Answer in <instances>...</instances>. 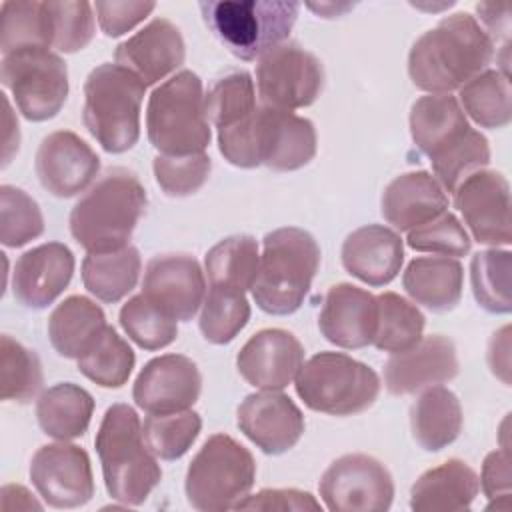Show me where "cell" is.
I'll return each instance as SVG.
<instances>
[{
	"mask_svg": "<svg viewBox=\"0 0 512 512\" xmlns=\"http://www.w3.org/2000/svg\"><path fill=\"white\" fill-rule=\"evenodd\" d=\"M494 58V42L468 12H456L424 32L408 54V74L416 88L448 94L484 72Z\"/></svg>",
	"mask_w": 512,
	"mask_h": 512,
	"instance_id": "6da1fadb",
	"label": "cell"
},
{
	"mask_svg": "<svg viewBox=\"0 0 512 512\" xmlns=\"http://www.w3.org/2000/svg\"><path fill=\"white\" fill-rule=\"evenodd\" d=\"M410 134L416 148L432 162L440 186L448 192L490 162L484 134L474 130L458 100L450 94H428L410 108Z\"/></svg>",
	"mask_w": 512,
	"mask_h": 512,
	"instance_id": "7a4b0ae2",
	"label": "cell"
},
{
	"mask_svg": "<svg viewBox=\"0 0 512 512\" xmlns=\"http://www.w3.org/2000/svg\"><path fill=\"white\" fill-rule=\"evenodd\" d=\"M218 148L238 168L264 164L278 172H290L316 156V128L308 118L290 110L258 104L250 116L218 130Z\"/></svg>",
	"mask_w": 512,
	"mask_h": 512,
	"instance_id": "3957f363",
	"label": "cell"
},
{
	"mask_svg": "<svg viewBox=\"0 0 512 512\" xmlns=\"http://www.w3.org/2000/svg\"><path fill=\"white\" fill-rule=\"evenodd\" d=\"M146 190L126 168H110L70 212V234L86 252L124 248L146 208Z\"/></svg>",
	"mask_w": 512,
	"mask_h": 512,
	"instance_id": "277c9868",
	"label": "cell"
},
{
	"mask_svg": "<svg viewBox=\"0 0 512 512\" xmlns=\"http://www.w3.org/2000/svg\"><path fill=\"white\" fill-rule=\"evenodd\" d=\"M96 452L108 494L126 504H142L162 480V468L142 438V422L128 404H112L96 432Z\"/></svg>",
	"mask_w": 512,
	"mask_h": 512,
	"instance_id": "5b68a950",
	"label": "cell"
},
{
	"mask_svg": "<svg viewBox=\"0 0 512 512\" xmlns=\"http://www.w3.org/2000/svg\"><path fill=\"white\" fill-rule=\"evenodd\" d=\"M318 266L320 246L310 232L296 226L268 232L250 288L256 306L274 316L296 312L312 286Z\"/></svg>",
	"mask_w": 512,
	"mask_h": 512,
	"instance_id": "8992f818",
	"label": "cell"
},
{
	"mask_svg": "<svg viewBox=\"0 0 512 512\" xmlns=\"http://www.w3.org/2000/svg\"><path fill=\"white\" fill-rule=\"evenodd\" d=\"M144 82L120 64L96 66L84 82L82 120L110 154L130 150L140 138Z\"/></svg>",
	"mask_w": 512,
	"mask_h": 512,
	"instance_id": "52a82bcc",
	"label": "cell"
},
{
	"mask_svg": "<svg viewBox=\"0 0 512 512\" xmlns=\"http://www.w3.org/2000/svg\"><path fill=\"white\" fill-rule=\"evenodd\" d=\"M146 132L150 144L166 156H190L206 150L212 134L198 74L180 70L152 90Z\"/></svg>",
	"mask_w": 512,
	"mask_h": 512,
	"instance_id": "ba28073f",
	"label": "cell"
},
{
	"mask_svg": "<svg viewBox=\"0 0 512 512\" xmlns=\"http://www.w3.org/2000/svg\"><path fill=\"white\" fill-rule=\"evenodd\" d=\"M198 6L208 30L240 60L262 58L282 44L300 10L298 2L286 0H220Z\"/></svg>",
	"mask_w": 512,
	"mask_h": 512,
	"instance_id": "9c48e42d",
	"label": "cell"
},
{
	"mask_svg": "<svg viewBox=\"0 0 512 512\" xmlns=\"http://www.w3.org/2000/svg\"><path fill=\"white\" fill-rule=\"evenodd\" d=\"M256 462L248 448L228 434L210 436L186 472L188 504L200 512L236 508L252 490Z\"/></svg>",
	"mask_w": 512,
	"mask_h": 512,
	"instance_id": "30bf717a",
	"label": "cell"
},
{
	"mask_svg": "<svg viewBox=\"0 0 512 512\" xmlns=\"http://www.w3.org/2000/svg\"><path fill=\"white\" fill-rule=\"evenodd\" d=\"M296 394L314 412L352 416L368 410L380 394L378 374L342 352H320L296 374Z\"/></svg>",
	"mask_w": 512,
	"mask_h": 512,
	"instance_id": "8fae6325",
	"label": "cell"
},
{
	"mask_svg": "<svg viewBox=\"0 0 512 512\" xmlns=\"http://www.w3.org/2000/svg\"><path fill=\"white\" fill-rule=\"evenodd\" d=\"M0 80L22 116L32 122L54 118L68 98L66 62L46 48L2 54Z\"/></svg>",
	"mask_w": 512,
	"mask_h": 512,
	"instance_id": "7c38bea8",
	"label": "cell"
},
{
	"mask_svg": "<svg viewBox=\"0 0 512 512\" xmlns=\"http://www.w3.org/2000/svg\"><path fill=\"white\" fill-rule=\"evenodd\" d=\"M322 62L298 42L268 50L256 66V88L264 106L296 110L310 106L322 92Z\"/></svg>",
	"mask_w": 512,
	"mask_h": 512,
	"instance_id": "4fadbf2b",
	"label": "cell"
},
{
	"mask_svg": "<svg viewBox=\"0 0 512 512\" xmlns=\"http://www.w3.org/2000/svg\"><path fill=\"white\" fill-rule=\"evenodd\" d=\"M318 492L332 512H386L394 498V482L380 460L346 454L324 470Z\"/></svg>",
	"mask_w": 512,
	"mask_h": 512,
	"instance_id": "5bb4252c",
	"label": "cell"
},
{
	"mask_svg": "<svg viewBox=\"0 0 512 512\" xmlns=\"http://www.w3.org/2000/svg\"><path fill=\"white\" fill-rule=\"evenodd\" d=\"M30 480L52 508H78L94 496L90 456L84 448L60 440L40 446L30 460Z\"/></svg>",
	"mask_w": 512,
	"mask_h": 512,
	"instance_id": "9a60e30c",
	"label": "cell"
},
{
	"mask_svg": "<svg viewBox=\"0 0 512 512\" xmlns=\"http://www.w3.org/2000/svg\"><path fill=\"white\" fill-rule=\"evenodd\" d=\"M454 206L474 240L488 246H508L510 236V184L496 170H476L454 188Z\"/></svg>",
	"mask_w": 512,
	"mask_h": 512,
	"instance_id": "2e32d148",
	"label": "cell"
},
{
	"mask_svg": "<svg viewBox=\"0 0 512 512\" xmlns=\"http://www.w3.org/2000/svg\"><path fill=\"white\" fill-rule=\"evenodd\" d=\"M202 390L198 366L182 354L156 356L136 376L132 398L148 414H170L194 406Z\"/></svg>",
	"mask_w": 512,
	"mask_h": 512,
	"instance_id": "e0dca14e",
	"label": "cell"
},
{
	"mask_svg": "<svg viewBox=\"0 0 512 512\" xmlns=\"http://www.w3.org/2000/svg\"><path fill=\"white\" fill-rule=\"evenodd\" d=\"M98 170V154L70 130H56L38 146L36 174L52 196L72 198L84 192L94 182Z\"/></svg>",
	"mask_w": 512,
	"mask_h": 512,
	"instance_id": "ac0fdd59",
	"label": "cell"
},
{
	"mask_svg": "<svg viewBox=\"0 0 512 512\" xmlns=\"http://www.w3.org/2000/svg\"><path fill=\"white\" fill-rule=\"evenodd\" d=\"M142 294L176 320H192L204 302L206 278L188 254L154 256L144 270Z\"/></svg>",
	"mask_w": 512,
	"mask_h": 512,
	"instance_id": "d6986e66",
	"label": "cell"
},
{
	"mask_svg": "<svg viewBox=\"0 0 512 512\" xmlns=\"http://www.w3.org/2000/svg\"><path fill=\"white\" fill-rule=\"evenodd\" d=\"M238 428L264 454H282L304 434V414L280 390H262L238 406Z\"/></svg>",
	"mask_w": 512,
	"mask_h": 512,
	"instance_id": "ffe728a7",
	"label": "cell"
},
{
	"mask_svg": "<svg viewBox=\"0 0 512 512\" xmlns=\"http://www.w3.org/2000/svg\"><path fill=\"white\" fill-rule=\"evenodd\" d=\"M304 364V346L282 328H266L248 338L236 356L240 376L260 390H282Z\"/></svg>",
	"mask_w": 512,
	"mask_h": 512,
	"instance_id": "44dd1931",
	"label": "cell"
},
{
	"mask_svg": "<svg viewBox=\"0 0 512 512\" xmlns=\"http://www.w3.org/2000/svg\"><path fill=\"white\" fill-rule=\"evenodd\" d=\"M458 374L456 346L442 334L422 336L412 348L394 352L384 366L386 390L394 396L416 394Z\"/></svg>",
	"mask_w": 512,
	"mask_h": 512,
	"instance_id": "7402d4cb",
	"label": "cell"
},
{
	"mask_svg": "<svg viewBox=\"0 0 512 512\" xmlns=\"http://www.w3.org/2000/svg\"><path fill=\"white\" fill-rule=\"evenodd\" d=\"M74 274V254L62 242H46L24 252L12 272L14 298L26 308H46L52 304Z\"/></svg>",
	"mask_w": 512,
	"mask_h": 512,
	"instance_id": "603a6c76",
	"label": "cell"
},
{
	"mask_svg": "<svg viewBox=\"0 0 512 512\" xmlns=\"http://www.w3.org/2000/svg\"><path fill=\"white\" fill-rule=\"evenodd\" d=\"M116 64L136 74L144 86H152L176 72L186 58L180 30L166 18H154L116 48Z\"/></svg>",
	"mask_w": 512,
	"mask_h": 512,
	"instance_id": "cb8c5ba5",
	"label": "cell"
},
{
	"mask_svg": "<svg viewBox=\"0 0 512 512\" xmlns=\"http://www.w3.org/2000/svg\"><path fill=\"white\" fill-rule=\"evenodd\" d=\"M322 336L340 348H364L376 332V296L348 282L332 286L318 316Z\"/></svg>",
	"mask_w": 512,
	"mask_h": 512,
	"instance_id": "d4e9b609",
	"label": "cell"
},
{
	"mask_svg": "<svg viewBox=\"0 0 512 512\" xmlns=\"http://www.w3.org/2000/svg\"><path fill=\"white\" fill-rule=\"evenodd\" d=\"M404 262V244L396 230L368 224L350 232L342 244V264L348 274L368 286L390 284Z\"/></svg>",
	"mask_w": 512,
	"mask_h": 512,
	"instance_id": "484cf974",
	"label": "cell"
},
{
	"mask_svg": "<svg viewBox=\"0 0 512 512\" xmlns=\"http://www.w3.org/2000/svg\"><path fill=\"white\" fill-rule=\"evenodd\" d=\"M382 216L398 232H410L448 210V196L426 170L396 176L380 200Z\"/></svg>",
	"mask_w": 512,
	"mask_h": 512,
	"instance_id": "4316f807",
	"label": "cell"
},
{
	"mask_svg": "<svg viewBox=\"0 0 512 512\" xmlns=\"http://www.w3.org/2000/svg\"><path fill=\"white\" fill-rule=\"evenodd\" d=\"M480 478L462 460H446L444 464L424 472L410 490V508L416 512H454L470 508L478 496Z\"/></svg>",
	"mask_w": 512,
	"mask_h": 512,
	"instance_id": "83f0119b",
	"label": "cell"
},
{
	"mask_svg": "<svg viewBox=\"0 0 512 512\" xmlns=\"http://www.w3.org/2000/svg\"><path fill=\"white\" fill-rule=\"evenodd\" d=\"M464 268L450 256L414 258L402 276L408 296L432 312L452 310L462 298Z\"/></svg>",
	"mask_w": 512,
	"mask_h": 512,
	"instance_id": "f1b7e54d",
	"label": "cell"
},
{
	"mask_svg": "<svg viewBox=\"0 0 512 512\" xmlns=\"http://www.w3.org/2000/svg\"><path fill=\"white\" fill-rule=\"evenodd\" d=\"M104 310L86 296H68L48 318V338L64 358L84 356L106 330Z\"/></svg>",
	"mask_w": 512,
	"mask_h": 512,
	"instance_id": "f546056e",
	"label": "cell"
},
{
	"mask_svg": "<svg viewBox=\"0 0 512 512\" xmlns=\"http://www.w3.org/2000/svg\"><path fill=\"white\" fill-rule=\"evenodd\" d=\"M410 426L420 448L428 452L446 448L462 430L458 396L444 386H428L410 408Z\"/></svg>",
	"mask_w": 512,
	"mask_h": 512,
	"instance_id": "4dcf8cb0",
	"label": "cell"
},
{
	"mask_svg": "<svg viewBox=\"0 0 512 512\" xmlns=\"http://www.w3.org/2000/svg\"><path fill=\"white\" fill-rule=\"evenodd\" d=\"M92 414V394L72 382L50 386L36 402V418L42 432L56 440H74L84 436Z\"/></svg>",
	"mask_w": 512,
	"mask_h": 512,
	"instance_id": "1f68e13d",
	"label": "cell"
},
{
	"mask_svg": "<svg viewBox=\"0 0 512 512\" xmlns=\"http://www.w3.org/2000/svg\"><path fill=\"white\" fill-rule=\"evenodd\" d=\"M142 270L136 246L126 244L112 252H88L82 262L84 288L102 302L114 304L134 290Z\"/></svg>",
	"mask_w": 512,
	"mask_h": 512,
	"instance_id": "d6a6232c",
	"label": "cell"
},
{
	"mask_svg": "<svg viewBox=\"0 0 512 512\" xmlns=\"http://www.w3.org/2000/svg\"><path fill=\"white\" fill-rule=\"evenodd\" d=\"M458 104L482 128H504L512 120L510 78L502 70H484L458 88Z\"/></svg>",
	"mask_w": 512,
	"mask_h": 512,
	"instance_id": "836d02e7",
	"label": "cell"
},
{
	"mask_svg": "<svg viewBox=\"0 0 512 512\" xmlns=\"http://www.w3.org/2000/svg\"><path fill=\"white\" fill-rule=\"evenodd\" d=\"M258 242L248 234L228 236L214 244L206 258V274L210 286L234 288L246 292L252 288L258 272Z\"/></svg>",
	"mask_w": 512,
	"mask_h": 512,
	"instance_id": "e575fe53",
	"label": "cell"
},
{
	"mask_svg": "<svg viewBox=\"0 0 512 512\" xmlns=\"http://www.w3.org/2000/svg\"><path fill=\"white\" fill-rule=\"evenodd\" d=\"M0 16L2 54L28 48L50 50L54 42V28L48 2H4Z\"/></svg>",
	"mask_w": 512,
	"mask_h": 512,
	"instance_id": "d590c367",
	"label": "cell"
},
{
	"mask_svg": "<svg viewBox=\"0 0 512 512\" xmlns=\"http://www.w3.org/2000/svg\"><path fill=\"white\" fill-rule=\"evenodd\" d=\"M424 314L396 292L376 296V332L372 344L384 352L412 348L424 332Z\"/></svg>",
	"mask_w": 512,
	"mask_h": 512,
	"instance_id": "8d00e7d4",
	"label": "cell"
},
{
	"mask_svg": "<svg viewBox=\"0 0 512 512\" xmlns=\"http://www.w3.org/2000/svg\"><path fill=\"white\" fill-rule=\"evenodd\" d=\"M512 254L510 250H482L470 260V284L476 302L492 314H508L512 310L510 298Z\"/></svg>",
	"mask_w": 512,
	"mask_h": 512,
	"instance_id": "74e56055",
	"label": "cell"
},
{
	"mask_svg": "<svg viewBox=\"0 0 512 512\" xmlns=\"http://www.w3.org/2000/svg\"><path fill=\"white\" fill-rule=\"evenodd\" d=\"M78 370L102 388H120L128 382L136 356L128 342L106 326L96 344L78 360Z\"/></svg>",
	"mask_w": 512,
	"mask_h": 512,
	"instance_id": "f35d334b",
	"label": "cell"
},
{
	"mask_svg": "<svg viewBox=\"0 0 512 512\" xmlns=\"http://www.w3.org/2000/svg\"><path fill=\"white\" fill-rule=\"evenodd\" d=\"M202 418L194 410L150 414L142 424V438L148 450L160 460H178L196 442Z\"/></svg>",
	"mask_w": 512,
	"mask_h": 512,
	"instance_id": "ab89813d",
	"label": "cell"
},
{
	"mask_svg": "<svg viewBox=\"0 0 512 512\" xmlns=\"http://www.w3.org/2000/svg\"><path fill=\"white\" fill-rule=\"evenodd\" d=\"M250 320V304L244 292L210 286L202 302L200 332L212 344L232 342Z\"/></svg>",
	"mask_w": 512,
	"mask_h": 512,
	"instance_id": "60d3db41",
	"label": "cell"
},
{
	"mask_svg": "<svg viewBox=\"0 0 512 512\" xmlns=\"http://www.w3.org/2000/svg\"><path fill=\"white\" fill-rule=\"evenodd\" d=\"M256 88L248 72H230L218 78L204 94V110L208 122L218 130L228 128L256 110Z\"/></svg>",
	"mask_w": 512,
	"mask_h": 512,
	"instance_id": "b9f144b4",
	"label": "cell"
},
{
	"mask_svg": "<svg viewBox=\"0 0 512 512\" xmlns=\"http://www.w3.org/2000/svg\"><path fill=\"white\" fill-rule=\"evenodd\" d=\"M178 320L148 300L144 294L132 296L120 308V326L132 342L144 350H160L178 336Z\"/></svg>",
	"mask_w": 512,
	"mask_h": 512,
	"instance_id": "7bdbcfd3",
	"label": "cell"
},
{
	"mask_svg": "<svg viewBox=\"0 0 512 512\" xmlns=\"http://www.w3.org/2000/svg\"><path fill=\"white\" fill-rule=\"evenodd\" d=\"M2 366V400L28 402L42 388V364L34 350L22 346L12 336L0 338Z\"/></svg>",
	"mask_w": 512,
	"mask_h": 512,
	"instance_id": "ee69618b",
	"label": "cell"
},
{
	"mask_svg": "<svg viewBox=\"0 0 512 512\" xmlns=\"http://www.w3.org/2000/svg\"><path fill=\"white\" fill-rule=\"evenodd\" d=\"M44 232L42 212L32 196L22 188L0 186V240L8 248H18Z\"/></svg>",
	"mask_w": 512,
	"mask_h": 512,
	"instance_id": "f6af8a7d",
	"label": "cell"
},
{
	"mask_svg": "<svg viewBox=\"0 0 512 512\" xmlns=\"http://www.w3.org/2000/svg\"><path fill=\"white\" fill-rule=\"evenodd\" d=\"M154 176L158 186L168 196H188L204 186L210 176L212 162L206 152L190 156H166L154 158Z\"/></svg>",
	"mask_w": 512,
	"mask_h": 512,
	"instance_id": "bcb514c9",
	"label": "cell"
},
{
	"mask_svg": "<svg viewBox=\"0 0 512 512\" xmlns=\"http://www.w3.org/2000/svg\"><path fill=\"white\" fill-rule=\"evenodd\" d=\"M408 246L418 252H432L438 256L460 258L470 252V236L452 212H444L438 218L414 228L406 238Z\"/></svg>",
	"mask_w": 512,
	"mask_h": 512,
	"instance_id": "7dc6e473",
	"label": "cell"
},
{
	"mask_svg": "<svg viewBox=\"0 0 512 512\" xmlns=\"http://www.w3.org/2000/svg\"><path fill=\"white\" fill-rule=\"evenodd\" d=\"M58 52H78L94 38V6L90 2H48Z\"/></svg>",
	"mask_w": 512,
	"mask_h": 512,
	"instance_id": "c3c4849f",
	"label": "cell"
},
{
	"mask_svg": "<svg viewBox=\"0 0 512 512\" xmlns=\"http://www.w3.org/2000/svg\"><path fill=\"white\" fill-rule=\"evenodd\" d=\"M234 510H278V512H318L322 504L310 494L296 488H274L260 490L252 496H246Z\"/></svg>",
	"mask_w": 512,
	"mask_h": 512,
	"instance_id": "681fc988",
	"label": "cell"
},
{
	"mask_svg": "<svg viewBox=\"0 0 512 512\" xmlns=\"http://www.w3.org/2000/svg\"><path fill=\"white\" fill-rule=\"evenodd\" d=\"M154 8H156L154 2H96L94 4L100 28L110 38L122 36L128 30H132Z\"/></svg>",
	"mask_w": 512,
	"mask_h": 512,
	"instance_id": "f907efd6",
	"label": "cell"
},
{
	"mask_svg": "<svg viewBox=\"0 0 512 512\" xmlns=\"http://www.w3.org/2000/svg\"><path fill=\"white\" fill-rule=\"evenodd\" d=\"M480 484L490 506L510 508V456L508 448L494 450L484 458Z\"/></svg>",
	"mask_w": 512,
	"mask_h": 512,
	"instance_id": "816d5d0a",
	"label": "cell"
},
{
	"mask_svg": "<svg viewBox=\"0 0 512 512\" xmlns=\"http://www.w3.org/2000/svg\"><path fill=\"white\" fill-rule=\"evenodd\" d=\"M508 334H510V328L504 326L502 330H498L492 340H490V346H488V362H490V368L496 376L502 378L504 384L510 382L508 378V370H510V340H508Z\"/></svg>",
	"mask_w": 512,
	"mask_h": 512,
	"instance_id": "f5cc1de1",
	"label": "cell"
},
{
	"mask_svg": "<svg viewBox=\"0 0 512 512\" xmlns=\"http://www.w3.org/2000/svg\"><path fill=\"white\" fill-rule=\"evenodd\" d=\"M2 508L4 510H22V508H34L40 510L42 504L32 498V494L18 484H8L2 488Z\"/></svg>",
	"mask_w": 512,
	"mask_h": 512,
	"instance_id": "db71d44e",
	"label": "cell"
},
{
	"mask_svg": "<svg viewBox=\"0 0 512 512\" xmlns=\"http://www.w3.org/2000/svg\"><path fill=\"white\" fill-rule=\"evenodd\" d=\"M310 10L322 14L324 18H332V16H340L342 12L350 10L352 4H334V2H326V4H308Z\"/></svg>",
	"mask_w": 512,
	"mask_h": 512,
	"instance_id": "11a10c76",
	"label": "cell"
}]
</instances>
